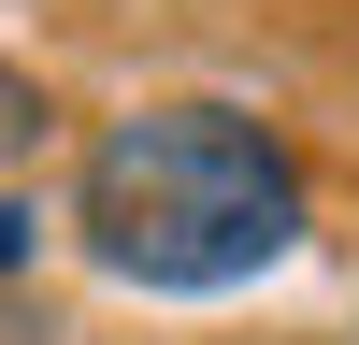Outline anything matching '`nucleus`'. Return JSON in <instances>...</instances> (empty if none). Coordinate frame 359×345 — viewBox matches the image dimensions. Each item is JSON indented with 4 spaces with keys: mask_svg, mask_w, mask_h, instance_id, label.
Masks as SVG:
<instances>
[{
    "mask_svg": "<svg viewBox=\"0 0 359 345\" xmlns=\"http://www.w3.org/2000/svg\"><path fill=\"white\" fill-rule=\"evenodd\" d=\"M316 230V172L273 115L245 101H144L101 115L72 158V245L86 273L158 288V302H201V288H245L273 259H302Z\"/></svg>",
    "mask_w": 359,
    "mask_h": 345,
    "instance_id": "nucleus-1",
    "label": "nucleus"
},
{
    "mask_svg": "<svg viewBox=\"0 0 359 345\" xmlns=\"http://www.w3.org/2000/svg\"><path fill=\"white\" fill-rule=\"evenodd\" d=\"M43 144H57V86L0 58V172H29V158H43Z\"/></svg>",
    "mask_w": 359,
    "mask_h": 345,
    "instance_id": "nucleus-2",
    "label": "nucleus"
},
{
    "mask_svg": "<svg viewBox=\"0 0 359 345\" xmlns=\"http://www.w3.org/2000/svg\"><path fill=\"white\" fill-rule=\"evenodd\" d=\"M29 259H43V201L0 172V288H29Z\"/></svg>",
    "mask_w": 359,
    "mask_h": 345,
    "instance_id": "nucleus-3",
    "label": "nucleus"
}]
</instances>
